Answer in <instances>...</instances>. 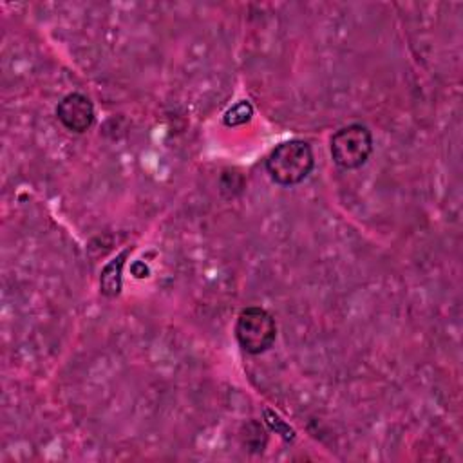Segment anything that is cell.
<instances>
[{"label": "cell", "instance_id": "cell-6", "mask_svg": "<svg viewBox=\"0 0 463 463\" xmlns=\"http://www.w3.org/2000/svg\"><path fill=\"white\" fill-rule=\"evenodd\" d=\"M253 116V109L248 101H239L237 105H233L232 109H228V112L224 114V125L228 127H237L242 123H248Z\"/></svg>", "mask_w": 463, "mask_h": 463}, {"label": "cell", "instance_id": "cell-7", "mask_svg": "<svg viewBox=\"0 0 463 463\" xmlns=\"http://www.w3.org/2000/svg\"><path fill=\"white\" fill-rule=\"evenodd\" d=\"M266 418H268L269 427H271V429H275L277 432H280L286 439H291V438H293V430L289 429V425H288V423H284V421H282L275 412L266 411Z\"/></svg>", "mask_w": 463, "mask_h": 463}, {"label": "cell", "instance_id": "cell-4", "mask_svg": "<svg viewBox=\"0 0 463 463\" xmlns=\"http://www.w3.org/2000/svg\"><path fill=\"white\" fill-rule=\"evenodd\" d=\"M58 121L71 132H85L94 123L92 101L81 92H71L56 107Z\"/></svg>", "mask_w": 463, "mask_h": 463}, {"label": "cell", "instance_id": "cell-1", "mask_svg": "<svg viewBox=\"0 0 463 463\" xmlns=\"http://www.w3.org/2000/svg\"><path fill=\"white\" fill-rule=\"evenodd\" d=\"M315 165L313 150L304 139H288L279 143L266 159L269 177L282 186H293L304 181Z\"/></svg>", "mask_w": 463, "mask_h": 463}, {"label": "cell", "instance_id": "cell-2", "mask_svg": "<svg viewBox=\"0 0 463 463\" xmlns=\"http://www.w3.org/2000/svg\"><path fill=\"white\" fill-rule=\"evenodd\" d=\"M275 336V320L264 307L251 306L239 313L235 322V338L246 353L260 354L268 351L273 345Z\"/></svg>", "mask_w": 463, "mask_h": 463}, {"label": "cell", "instance_id": "cell-5", "mask_svg": "<svg viewBox=\"0 0 463 463\" xmlns=\"http://www.w3.org/2000/svg\"><path fill=\"white\" fill-rule=\"evenodd\" d=\"M128 255V251H123L121 255H118L114 260H110L105 269L101 271V279H99V286H101V293L107 297H116L121 289V269L125 264V257Z\"/></svg>", "mask_w": 463, "mask_h": 463}, {"label": "cell", "instance_id": "cell-3", "mask_svg": "<svg viewBox=\"0 0 463 463\" xmlns=\"http://www.w3.org/2000/svg\"><path fill=\"white\" fill-rule=\"evenodd\" d=\"M373 152V136L365 125L351 123L331 136V157L345 170L360 168Z\"/></svg>", "mask_w": 463, "mask_h": 463}]
</instances>
